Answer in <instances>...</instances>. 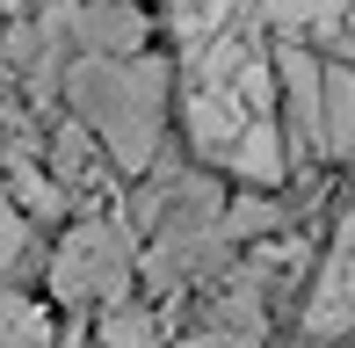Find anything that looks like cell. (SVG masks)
I'll use <instances>...</instances> for the list:
<instances>
[{"instance_id": "6da1fadb", "label": "cell", "mask_w": 355, "mask_h": 348, "mask_svg": "<svg viewBox=\"0 0 355 348\" xmlns=\"http://www.w3.org/2000/svg\"><path fill=\"white\" fill-rule=\"evenodd\" d=\"M66 94L80 102L87 131L109 146V160L138 174L159 153V102H167V66L153 58H73Z\"/></svg>"}, {"instance_id": "7a4b0ae2", "label": "cell", "mask_w": 355, "mask_h": 348, "mask_svg": "<svg viewBox=\"0 0 355 348\" xmlns=\"http://www.w3.org/2000/svg\"><path fill=\"white\" fill-rule=\"evenodd\" d=\"M123 276H131V240H123L116 225H73L66 247H58V297H73V305H87V297H109L116 305L123 297Z\"/></svg>"}, {"instance_id": "3957f363", "label": "cell", "mask_w": 355, "mask_h": 348, "mask_svg": "<svg viewBox=\"0 0 355 348\" xmlns=\"http://www.w3.org/2000/svg\"><path fill=\"white\" fill-rule=\"evenodd\" d=\"M73 44H80V58H138L145 15L131 8V0H94V8H73Z\"/></svg>"}, {"instance_id": "277c9868", "label": "cell", "mask_w": 355, "mask_h": 348, "mask_svg": "<svg viewBox=\"0 0 355 348\" xmlns=\"http://www.w3.org/2000/svg\"><path fill=\"white\" fill-rule=\"evenodd\" d=\"M319 138L334 160H355V73L327 66V102H319Z\"/></svg>"}, {"instance_id": "5b68a950", "label": "cell", "mask_w": 355, "mask_h": 348, "mask_svg": "<svg viewBox=\"0 0 355 348\" xmlns=\"http://www.w3.org/2000/svg\"><path fill=\"white\" fill-rule=\"evenodd\" d=\"M0 348H51V320L22 290H0Z\"/></svg>"}, {"instance_id": "8992f818", "label": "cell", "mask_w": 355, "mask_h": 348, "mask_svg": "<svg viewBox=\"0 0 355 348\" xmlns=\"http://www.w3.org/2000/svg\"><path fill=\"white\" fill-rule=\"evenodd\" d=\"M232 174H247V182H276L283 174V138H276V123H247V138L232 146Z\"/></svg>"}, {"instance_id": "52a82bcc", "label": "cell", "mask_w": 355, "mask_h": 348, "mask_svg": "<svg viewBox=\"0 0 355 348\" xmlns=\"http://www.w3.org/2000/svg\"><path fill=\"white\" fill-rule=\"evenodd\" d=\"M348 15V0H268V22L290 29V37H304V29H334Z\"/></svg>"}, {"instance_id": "ba28073f", "label": "cell", "mask_w": 355, "mask_h": 348, "mask_svg": "<svg viewBox=\"0 0 355 348\" xmlns=\"http://www.w3.org/2000/svg\"><path fill=\"white\" fill-rule=\"evenodd\" d=\"M153 341H159V327L145 320L138 305H123V297H116V305L102 312V348H153Z\"/></svg>"}, {"instance_id": "9c48e42d", "label": "cell", "mask_w": 355, "mask_h": 348, "mask_svg": "<svg viewBox=\"0 0 355 348\" xmlns=\"http://www.w3.org/2000/svg\"><path fill=\"white\" fill-rule=\"evenodd\" d=\"M29 254V211L22 203H0V268H15Z\"/></svg>"}, {"instance_id": "30bf717a", "label": "cell", "mask_w": 355, "mask_h": 348, "mask_svg": "<svg viewBox=\"0 0 355 348\" xmlns=\"http://www.w3.org/2000/svg\"><path fill=\"white\" fill-rule=\"evenodd\" d=\"M189 348H247V341H189Z\"/></svg>"}]
</instances>
